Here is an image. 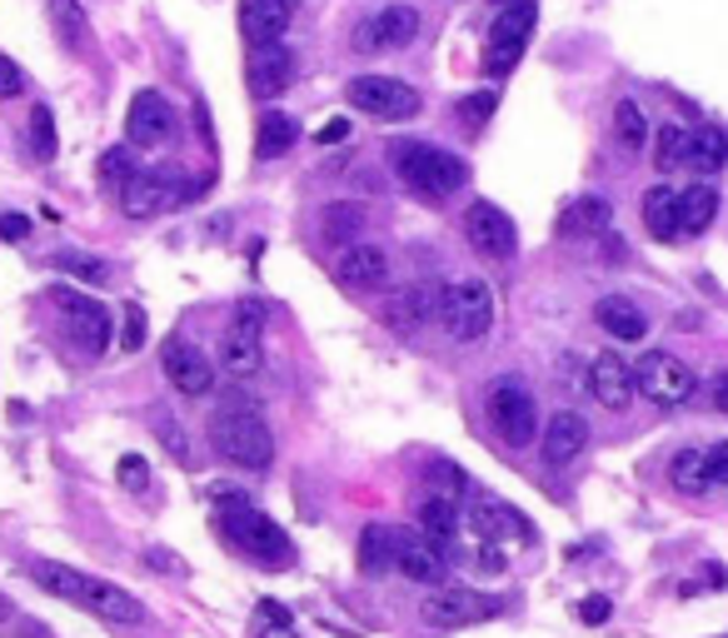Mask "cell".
<instances>
[{
	"label": "cell",
	"instance_id": "f1b7e54d",
	"mask_svg": "<svg viewBox=\"0 0 728 638\" xmlns=\"http://www.w3.org/2000/svg\"><path fill=\"white\" fill-rule=\"evenodd\" d=\"M609 220H614V205L604 195H579L559 215V235H598V230H609Z\"/></svg>",
	"mask_w": 728,
	"mask_h": 638
},
{
	"label": "cell",
	"instance_id": "7a4b0ae2",
	"mask_svg": "<svg viewBox=\"0 0 728 638\" xmlns=\"http://www.w3.org/2000/svg\"><path fill=\"white\" fill-rule=\"evenodd\" d=\"M205 434H210V444H215V455L229 459V464H239V469H265L275 459V434H270V424L250 410V400L220 404V410L210 414Z\"/></svg>",
	"mask_w": 728,
	"mask_h": 638
},
{
	"label": "cell",
	"instance_id": "f546056e",
	"mask_svg": "<svg viewBox=\"0 0 728 638\" xmlns=\"http://www.w3.org/2000/svg\"><path fill=\"white\" fill-rule=\"evenodd\" d=\"M359 230H365V205H355V200H335V205H325V215H320V239L325 245H355Z\"/></svg>",
	"mask_w": 728,
	"mask_h": 638
},
{
	"label": "cell",
	"instance_id": "c3c4849f",
	"mask_svg": "<svg viewBox=\"0 0 728 638\" xmlns=\"http://www.w3.org/2000/svg\"><path fill=\"white\" fill-rule=\"evenodd\" d=\"M145 559H150V569H160V573H170V579H186V563L175 559L170 549H145Z\"/></svg>",
	"mask_w": 728,
	"mask_h": 638
},
{
	"label": "cell",
	"instance_id": "7c38bea8",
	"mask_svg": "<svg viewBox=\"0 0 728 638\" xmlns=\"http://www.w3.org/2000/svg\"><path fill=\"white\" fill-rule=\"evenodd\" d=\"M469 529L479 534V544H529L534 539V524L514 504H504L500 494L469 499Z\"/></svg>",
	"mask_w": 728,
	"mask_h": 638
},
{
	"label": "cell",
	"instance_id": "ba28073f",
	"mask_svg": "<svg viewBox=\"0 0 728 638\" xmlns=\"http://www.w3.org/2000/svg\"><path fill=\"white\" fill-rule=\"evenodd\" d=\"M345 100L355 110H365V115H380V120H414L419 115V96L394 76H355L345 86Z\"/></svg>",
	"mask_w": 728,
	"mask_h": 638
},
{
	"label": "cell",
	"instance_id": "d6a6232c",
	"mask_svg": "<svg viewBox=\"0 0 728 638\" xmlns=\"http://www.w3.org/2000/svg\"><path fill=\"white\" fill-rule=\"evenodd\" d=\"M643 230H649L653 239L684 235V230H679V195L669 184H653L649 195H643Z\"/></svg>",
	"mask_w": 728,
	"mask_h": 638
},
{
	"label": "cell",
	"instance_id": "30bf717a",
	"mask_svg": "<svg viewBox=\"0 0 728 638\" xmlns=\"http://www.w3.org/2000/svg\"><path fill=\"white\" fill-rule=\"evenodd\" d=\"M51 300H55V310L70 320V335L80 339V349H86V355H105L110 349V310L105 304L70 290V284H55Z\"/></svg>",
	"mask_w": 728,
	"mask_h": 638
},
{
	"label": "cell",
	"instance_id": "5bb4252c",
	"mask_svg": "<svg viewBox=\"0 0 728 638\" xmlns=\"http://www.w3.org/2000/svg\"><path fill=\"white\" fill-rule=\"evenodd\" d=\"M170 135H175L170 100H165L160 90H141V96L131 100V110H125V141H131L135 150H160Z\"/></svg>",
	"mask_w": 728,
	"mask_h": 638
},
{
	"label": "cell",
	"instance_id": "2e32d148",
	"mask_svg": "<svg viewBox=\"0 0 728 638\" xmlns=\"http://www.w3.org/2000/svg\"><path fill=\"white\" fill-rule=\"evenodd\" d=\"M464 235H469V245H474L479 255H490V260H509L514 249H519V230H514V220L504 215L500 205H490V200L469 205Z\"/></svg>",
	"mask_w": 728,
	"mask_h": 638
},
{
	"label": "cell",
	"instance_id": "74e56055",
	"mask_svg": "<svg viewBox=\"0 0 728 638\" xmlns=\"http://www.w3.org/2000/svg\"><path fill=\"white\" fill-rule=\"evenodd\" d=\"M653 165H659L663 175L684 170V165H688V131H684V125H659V141H653Z\"/></svg>",
	"mask_w": 728,
	"mask_h": 638
},
{
	"label": "cell",
	"instance_id": "52a82bcc",
	"mask_svg": "<svg viewBox=\"0 0 728 638\" xmlns=\"http://www.w3.org/2000/svg\"><path fill=\"white\" fill-rule=\"evenodd\" d=\"M634 379H639V394L653 404H663V410H674V404H684L688 394L698 390L694 369L684 365L679 355H669V349H649V355L634 365Z\"/></svg>",
	"mask_w": 728,
	"mask_h": 638
},
{
	"label": "cell",
	"instance_id": "4316f807",
	"mask_svg": "<svg viewBox=\"0 0 728 638\" xmlns=\"http://www.w3.org/2000/svg\"><path fill=\"white\" fill-rule=\"evenodd\" d=\"M90 614L110 618V624H145V604L135 594H125L120 584H105V579H96L90 584Z\"/></svg>",
	"mask_w": 728,
	"mask_h": 638
},
{
	"label": "cell",
	"instance_id": "ee69618b",
	"mask_svg": "<svg viewBox=\"0 0 728 638\" xmlns=\"http://www.w3.org/2000/svg\"><path fill=\"white\" fill-rule=\"evenodd\" d=\"M120 345L131 349V355L145 345V314H141V304H125V329H120Z\"/></svg>",
	"mask_w": 728,
	"mask_h": 638
},
{
	"label": "cell",
	"instance_id": "83f0119b",
	"mask_svg": "<svg viewBox=\"0 0 728 638\" xmlns=\"http://www.w3.org/2000/svg\"><path fill=\"white\" fill-rule=\"evenodd\" d=\"M394 544H400V529L390 524H370L359 534V573L365 579H380V573L394 569Z\"/></svg>",
	"mask_w": 728,
	"mask_h": 638
},
{
	"label": "cell",
	"instance_id": "f5cc1de1",
	"mask_svg": "<svg viewBox=\"0 0 728 638\" xmlns=\"http://www.w3.org/2000/svg\"><path fill=\"white\" fill-rule=\"evenodd\" d=\"M345 135H349V120H345V115H335V120H325V131H320L315 141H320V145H339Z\"/></svg>",
	"mask_w": 728,
	"mask_h": 638
},
{
	"label": "cell",
	"instance_id": "e575fe53",
	"mask_svg": "<svg viewBox=\"0 0 728 638\" xmlns=\"http://www.w3.org/2000/svg\"><path fill=\"white\" fill-rule=\"evenodd\" d=\"M455 499H445V494H435V499H424L419 504V534L424 539H435L439 549H445L449 539H455Z\"/></svg>",
	"mask_w": 728,
	"mask_h": 638
},
{
	"label": "cell",
	"instance_id": "7dc6e473",
	"mask_svg": "<svg viewBox=\"0 0 728 638\" xmlns=\"http://www.w3.org/2000/svg\"><path fill=\"white\" fill-rule=\"evenodd\" d=\"M704 459H708V479H714V489L728 484V439L714 444V449H704Z\"/></svg>",
	"mask_w": 728,
	"mask_h": 638
},
{
	"label": "cell",
	"instance_id": "277c9868",
	"mask_svg": "<svg viewBox=\"0 0 728 638\" xmlns=\"http://www.w3.org/2000/svg\"><path fill=\"white\" fill-rule=\"evenodd\" d=\"M439 325H445V335L459 339V345L484 339L494 329V290L484 280H474V275L445 284V294H439Z\"/></svg>",
	"mask_w": 728,
	"mask_h": 638
},
{
	"label": "cell",
	"instance_id": "3957f363",
	"mask_svg": "<svg viewBox=\"0 0 728 638\" xmlns=\"http://www.w3.org/2000/svg\"><path fill=\"white\" fill-rule=\"evenodd\" d=\"M215 519L225 524V534L239 544V553H250L255 563H265V569H284V563H290V539H284V529L270 519V514L250 508L245 494L215 504Z\"/></svg>",
	"mask_w": 728,
	"mask_h": 638
},
{
	"label": "cell",
	"instance_id": "6da1fadb",
	"mask_svg": "<svg viewBox=\"0 0 728 638\" xmlns=\"http://www.w3.org/2000/svg\"><path fill=\"white\" fill-rule=\"evenodd\" d=\"M384 160L394 165V175H400L404 184H410L419 200H429V205H439V200H449L455 190H464L469 184V165L464 155L455 150H439V145H424V141H390L384 145Z\"/></svg>",
	"mask_w": 728,
	"mask_h": 638
},
{
	"label": "cell",
	"instance_id": "ab89813d",
	"mask_svg": "<svg viewBox=\"0 0 728 638\" xmlns=\"http://www.w3.org/2000/svg\"><path fill=\"white\" fill-rule=\"evenodd\" d=\"M135 175H141V170H135L131 150H120V145H115V150L100 155V184H105V190H125Z\"/></svg>",
	"mask_w": 728,
	"mask_h": 638
},
{
	"label": "cell",
	"instance_id": "681fc988",
	"mask_svg": "<svg viewBox=\"0 0 728 638\" xmlns=\"http://www.w3.org/2000/svg\"><path fill=\"white\" fill-rule=\"evenodd\" d=\"M435 479H445V484H435V494H445V499H455L459 484H464V474L455 464H435Z\"/></svg>",
	"mask_w": 728,
	"mask_h": 638
},
{
	"label": "cell",
	"instance_id": "8d00e7d4",
	"mask_svg": "<svg viewBox=\"0 0 728 638\" xmlns=\"http://www.w3.org/2000/svg\"><path fill=\"white\" fill-rule=\"evenodd\" d=\"M51 270L70 275V280H80V284H110V265L96 260V255H76V249H60V255H51Z\"/></svg>",
	"mask_w": 728,
	"mask_h": 638
},
{
	"label": "cell",
	"instance_id": "11a10c76",
	"mask_svg": "<svg viewBox=\"0 0 728 638\" xmlns=\"http://www.w3.org/2000/svg\"><path fill=\"white\" fill-rule=\"evenodd\" d=\"M714 410H718V414H728V374H718V379H714Z\"/></svg>",
	"mask_w": 728,
	"mask_h": 638
},
{
	"label": "cell",
	"instance_id": "db71d44e",
	"mask_svg": "<svg viewBox=\"0 0 728 638\" xmlns=\"http://www.w3.org/2000/svg\"><path fill=\"white\" fill-rule=\"evenodd\" d=\"M260 638H294L290 618H270V624H260Z\"/></svg>",
	"mask_w": 728,
	"mask_h": 638
},
{
	"label": "cell",
	"instance_id": "44dd1931",
	"mask_svg": "<svg viewBox=\"0 0 728 638\" xmlns=\"http://www.w3.org/2000/svg\"><path fill=\"white\" fill-rule=\"evenodd\" d=\"M394 569L404 573V579H414V584H445V549H439L435 539H424V534H400V544H394Z\"/></svg>",
	"mask_w": 728,
	"mask_h": 638
},
{
	"label": "cell",
	"instance_id": "9f6ffc18",
	"mask_svg": "<svg viewBox=\"0 0 728 638\" xmlns=\"http://www.w3.org/2000/svg\"><path fill=\"white\" fill-rule=\"evenodd\" d=\"M5 618H15V608H11V598L0 594V624H5Z\"/></svg>",
	"mask_w": 728,
	"mask_h": 638
},
{
	"label": "cell",
	"instance_id": "f6af8a7d",
	"mask_svg": "<svg viewBox=\"0 0 728 638\" xmlns=\"http://www.w3.org/2000/svg\"><path fill=\"white\" fill-rule=\"evenodd\" d=\"M25 90V70L15 66L11 55H0V100H15Z\"/></svg>",
	"mask_w": 728,
	"mask_h": 638
},
{
	"label": "cell",
	"instance_id": "7bdbcfd3",
	"mask_svg": "<svg viewBox=\"0 0 728 638\" xmlns=\"http://www.w3.org/2000/svg\"><path fill=\"white\" fill-rule=\"evenodd\" d=\"M115 474H120V484L131 489V494H141V489L150 484V464H145L141 455H120V469H115Z\"/></svg>",
	"mask_w": 728,
	"mask_h": 638
},
{
	"label": "cell",
	"instance_id": "836d02e7",
	"mask_svg": "<svg viewBox=\"0 0 728 638\" xmlns=\"http://www.w3.org/2000/svg\"><path fill=\"white\" fill-rule=\"evenodd\" d=\"M294 141H300V125H294L284 110H265L260 125H255V155H260V160H275V155H284Z\"/></svg>",
	"mask_w": 728,
	"mask_h": 638
},
{
	"label": "cell",
	"instance_id": "d590c367",
	"mask_svg": "<svg viewBox=\"0 0 728 638\" xmlns=\"http://www.w3.org/2000/svg\"><path fill=\"white\" fill-rule=\"evenodd\" d=\"M614 135H619L624 150H643V145H649V120H643L639 100L624 96L619 105H614Z\"/></svg>",
	"mask_w": 728,
	"mask_h": 638
},
{
	"label": "cell",
	"instance_id": "9a60e30c",
	"mask_svg": "<svg viewBox=\"0 0 728 638\" xmlns=\"http://www.w3.org/2000/svg\"><path fill=\"white\" fill-rule=\"evenodd\" d=\"M190 200V190L175 175H135L125 190H120V210L131 220H150V215H160V210H180Z\"/></svg>",
	"mask_w": 728,
	"mask_h": 638
},
{
	"label": "cell",
	"instance_id": "603a6c76",
	"mask_svg": "<svg viewBox=\"0 0 728 638\" xmlns=\"http://www.w3.org/2000/svg\"><path fill=\"white\" fill-rule=\"evenodd\" d=\"M594 325L604 329V335H614L619 345H639V339L649 335V320H643V310L629 300V294H604V300L594 304Z\"/></svg>",
	"mask_w": 728,
	"mask_h": 638
},
{
	"label": "cell",
	"instance_id": "d6986e66",
	"mask_svg": "<svg viewBox=\"0 0 728 638\" xmlns=\"http://www.w3.org/2000/svg\"><path fill=\"white\" fill-rule=\"evenodd\" d=\"M394 275L390 255H384L380 245H365V239H355V245L339 249L335 260V280L345 284V290H384Z\"/></svg>",
	"mask_w": 728,
	"mask_h": 638
},
{
	"label": "cell",
	"instance_id": "5b68a950",
	"mask_svg": "<svg viewBox=\"0 0 728 638\" xmlns=\"http://www.w3.org/2000/svg\"><path fill=\"white\" fill-rule=\"evenodd\" d=\"M484 414H490L494 434H500L504 444H514V449H524V444L534 439V429H539V410H534V394L524 379L504 374L490 384V394H484Z\"/></svg>",
	"mask_w": 728,
	"mask_h": 638
},
{
	"label": "cell",
	"instance_id": "b9f144b4",
	"mask_svg": "<svg viewBox=\"0 0 728 638\" xmlns=\"http://www.w3.org/2000/svg\"><path fill=\"white\" fill-rule=\"evenodd\" d=\"M31 145L41 160H55V115L45 105L31 110Z\"/></svg>",
	"mask_w": 728,
	"mask_h": 638
},
{
	"label": "cell",
	"instance_id": "e0dca14e",
	"mask_svg": "<svg viewBox=\"0 0 728 638\" xmlns=\"http://www.w3.org/2000/svg\"><path fill=\"white\" fill-rule=\"evenodd\" d=\"M584 384H589V394H594L604 410H614V414L629 410V400L639 394L634 365H629L624 355H614V349H609V355H594V359H589V379H584Z\"/></svg>",
	"mask_w": 728,
	"mask_h": 638
},
{
	"label": "cell",
	"instance_id": "816d5d0a",
	"mask_svg": "<svg viewBox=\"0 0 728 638\" xmlns=\"http://www.w3.org/2000/svg\"><path fill=\"white\" fill-rule=\"evenodd\" d=\"M31 235V220L25 215H0V239H25Z\"/></svg>",
	"mask_w": 728,
	"mask_h": 638
},
{
	"label": "cell",
	"instance_id": "8992f818",
	"mask_svg": "<svg viewBox=\"0 0 728 638\" xmlns=\"http://www.w3.org/2000/svg\"><path fill=\"white\" fill-rule=\"evenodd\" d=\"M534 21H539V5L534 0H509L500 15H494L490 25V45H484V76H509L514 66H519L524 45H529V31Z\"/></svg>",
	"mask_w": 728,
	"mask_h": 638
},
{
	"label": "cell",
	"instance_id": "6f0895ef",
	"mask_svg": "<svg viewBox=\"0 0 728 638\" xmlns=\"http://www.w3.org/2000/svg\"><path fill=\"white\" fill-rule=\"evenodd\" d=\"M494 5H509V0H494Z\"/></svg>",
	"mask_w": 728,
	"mask_h": 638
},
{
	"label": "cell",
	"instance_id": "ac0fdd59",
	"mask_svg": "<svg viewBox=\"0 0 728 638\" xmlns=\"http://www.w3.org/2000/svg\"><path fill=\"white\" fill-rule=\"evenodd\" d=\"M290 76H294L290 45H280V41L250 45V55H245V86H250L255 100H275L284 86H290Z\"/></svg>",
	"mask_w": 728,
	"mask_h": 638
},
{
	"label": "cell",
	"instance_id": "bcb514c9",
	"mask_svg": "<svg viewBox=\"0 0 728 638\" xmlns=\"http://www.w3.org/2000/svg\"><path fill=\"white\" fill-rule=\"evenodd\" d=\"M609 614H614V604L604 594L579 598V618H584V624H609Z\"/></svg>",
	"mask_w": 728,
	"mask_h": 638
},
{
	"label": "cell",
	"instance_id": "484cf974",
	"mask_svg": "<svg viewBox=\"0 0 728 638\" xmlns=\"http://www.w3.org/2000/svg\"><path fill=\"white\" fill-rule=\"evenodd\" d=\"M31 579L45 589V594H55V598H66V604H80L86 608L90 604V573H80V569H70V563H51V559H41L31 569Z\"/></svg>",
	"mask_w": 728,
	"mask_h": 638
},
{
	"label": "cell",
	"instance_id": "f35d334b",
	"mask_svg": "<svg viewBox=\"0 0 728 638\" xmlns=\"http://www.w3.org/2000/svg\"><path fill=\"white\" fill-rule=\"evenodd\" d=\"M669 474H674V484L684 489V494H704V489H714V479H708V459L698 455V449H684V455L669 464Z\"/></svg>",
	"mask_w": 728,
	"mask_h": 638
},
{
	"label": "cell",
	"instance_id": "cb8c5ba5",
	"mask_svg": "<svg viewBox=\"0 0 728 638\" xmlns=\"http://www.w3.org/2000/svg\"><path fill=\"white\" fill-rule=\"evenodd\" d=\"M435 314H439V294L429 290V284H404V290L384 304V320H390V329H400V335H414V329L429 325Z\"/></svg>",
	"mask_w": 728,
	"mask_h": 638
},
{
	"label": "cell",
	"instance_id": "ffe728a7",
	"mask_svg": "<svg viewBox=\"0 0 728 638\" xmlns=\"http://www.w3.org/2000/svg\"><path fill=\"white\" fill-rule=\"evenodd\" d=\"M160 365H165V379H170L180 394H190V400L215 390V365H210L195 345H186V339H170V345L160 349Z\"/></svg>",
	"mask_w": 728,
	"mask_h": 638
},
{
	"label": "cell",
	"instance_id": "1f68e13d",
	"mask_svg": "<svg viewBox=\"0 0 728 638\" xmlns=\"http://www.w3.org/2000/svg\"><path fill=\"white\" fill-rule=\"evenodd\" d=\"M714 220H718V190L714 184H688L679 195V230L684 235H704Z\"/></svg>",
	"mask_w": 728,
	"mask_h": 638
},
{
	"label": "cell",
	"instance_id": "60d3db41",
	"mask_svg": "<svg viewBox=\"0 0 728 638\" xmlns=\"http://www.w3.org/2000/svg\"><path fill=\"white\" fill-rule=\"evenodd\" d=\"M494 105H500V90H474V96H464L459 100V125H464V131H479V125L494 115Z\"/></svg>",
	"mask_w": 728,
	"mask_h": 638
},
{
	"label": "cell",
	"instance_id": "f907efd6",
	"mask_svg": "<svg viewBox=\"0 0 728 638\" xmlns=\"http://www.w3.org/2000/svg\"><path fill=\"white\" fill-rule=\"evenodd\" d=\"M160 434H165V444H170V455L180 459V464H186V459H190V449H186V434L175 429V419H160Z\"/></svg>",
	"mask_w": 728,
	"mask_h": 638
},
{
	"label": "cell",
	"instance_id": "8fae6325",
	"mask_svg": "<svg viewBox=\"0 0 728 638\" xmlns=\"http://www.w3.org/2000/svg\"><path fill=\"white\" fill-rule=\"evenodd\" d=\"M414 35H419V11L404 5V0H394V5H380L370 21L355 25V51H365V55L400 51V45H410Z\"/></svg>",
	"mask_w": 728,
	"mask_h": 638
},
{
	"label": "cell",
	"instance_id": "7402d4cb",
	"mask_svg": "<svg viewBox=\"0 0 728 638\" xmlns=\"http://www.w3.org/2000/svg\"><path fill=\"white\" fill-rule=\"evenodd\" d=\"M294 0H239V35L250 45H270L290 31Z\"/></svg>",
	"mask_w": 728,
	"mask_h": 638
},
{
	"label": "cell",
	"instance_id": "9c48e42d",
	"mask_svg": "<svg viewBox=\"0 0 728 638\" xmlns=\"http://www.w3.org/2000/svg\"><path fill=\"white\" fill-rule=\"evenodd\" d=\"M494 614H500V598L474 594V589H459V584H439L419 604V618L429 628H464V624H479V618H494Z\"/></svg>",
	"mask_w": 728,
	"mask_h": 638
},
{
	"label": "cell",
	"instance_id": "d4e9b609",
	"mask_svg": "<svg viewBox=\"0 0 728 638\" xmlns=\"http://www.w3.org/2000/svg\"><path fill=\"white\" fill-rule=\"evenodd\" d=\"M584 444H589V419L574 410H559L549 419V429H544V459L549 464H569V459L584 455Z\"/></svg>",
	"mask_w": 728,
	"mask_h": 638
},
{
	"label": "cell",
	"instance_id": "4dcf8cb0",
	"mask_svg": "<svg viewBox=\"0 0 728 638\" xmlns=\"http://www.w3.org/2000/svg\"><path fill=\"white\" fill-rule=\"evenodd\" d=\"M728 165V135L718 125H698L688 131V170L698 175H718Z\"/></svg>",
	"mask_w": 728,
	"mask_h": 638
},
{
	"label": "cell",
	"instance_id": "4fadbf2b",
	"mask_svg": "<svg viewBox=\"0 0 728 638\" xmlns=\"http://www.w3.org/2000/svg\"><path fill=\"white\" fill-rule=\"evenodd\" d=\"M220 365H225L229 374H239V379L260 374V365H265L260 304H239V310H235V325H229V335L220 339Z\"/></svg>",
	"mask_w": 728,
	"mask_h": 638
}]
</instances>
